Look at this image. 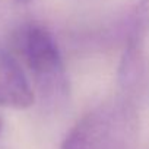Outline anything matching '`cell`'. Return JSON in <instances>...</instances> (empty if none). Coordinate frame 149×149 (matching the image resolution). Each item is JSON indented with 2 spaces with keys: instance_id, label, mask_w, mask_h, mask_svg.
I'll use <instances>...</instances> for the list:
<instances>
[{
  "instance_id": "6da1fadb",
  "label": "cell",
  "mask_w": 149,
  "mask_h": 149,
  "mask_svg": "<svg viewBox=\"0 0 149 149\" xmlns=\"http://www.w3.org/2000/svg\"><path fill=\"white\" fill-rule=\"evenodd\" d=\"M139 117L129 98L100 104L85 114L66 136L60 149H132Z\"/></svg>"
},
{
  "instance_id": "7a4b0ae2",
  "label": "cell",
  "mask_w": 149,
  "mask_h": 149,
  "mask_svg": "<svg viewBox=\"0 0 149 149\" xmlns=\"http://www.w3.org/2000/svg\"><path fill=\"white\" fill-rule=\"evenodd\" d=\"M15 44L42 101L50 107L64 104L69 97V79L51 32L40 24H28L18 31Z\"/></svg>"
},
{
  "instance_id": "3957f363",
  "label": "cell",
  "mask_w": 149,
  "mask_h": 149,
  "mask_svg": "<svg viewBox=\"0 0 149 149\" xmlns=\"http://www.w3.org/2000/svg\"><path fill=\"white\" fill-rule=\"evenodd\" d=\"M35 94L19 61L0 48V105L24 110L34 104Z\"/></svg>"
},
{
  "instance_id": "277c9868",
  "label": "cell",
  "mask_w": 149,
  "mask_h": 149,
  "mask_svg": "<svg viewBox=\"0 0 149 149\" xmlns=\"http://www.w3.org/2000/svg\"><path fill=\"white\" fill-rule=\"evenodd\" d=\"M148 35H149V0H139L127 18L124 48L143 50V44Z\"/></svg>"
},
{
  "instance_id": "5b68a950",
  "label": "cell",
  "mask_w": 149,
  "mask_h": 149,
  "mask_svg": "<svg viewBox=\"0 0 149 149\" xmlns=\"http://www.w3.org/2000/svg\"><path fill=\"white\" fill-rule=\"evenodd\" d=\"M18 2H21V3H28V2H31V0H18Z\"/></svg>"
},
{
  "instance_id": "8992f818",
  "label": "cell",
  "mask_w": 149,
  "mask_h": 149,
  "mask_svg": "<svg viewBox=\"0 0 149 149\" xmlns=\"http://www.w3.org/2000/svg\"><path fill=\"white\" fill-rule=\"evenodd\" d=\"M0 129H2V121H0Z\"/></svg>"
}]
</instances>
